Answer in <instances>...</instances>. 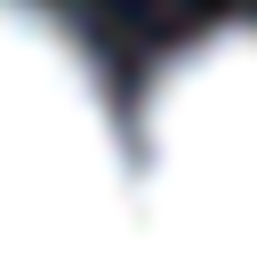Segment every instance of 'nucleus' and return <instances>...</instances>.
<instances>
[{
	"label": "nucleus",
	"instance_id": "obj_1",
	"mask_svg": "<svg viewBox=\"0 0 257 257\" xmlns=\"http://www.w3.org/2000/svg\"><path fill=\"white\" fill-rule=\"evenodd\" d=\"M0 257H137L120 112L40 0H0Z\"/></svg>",
	"mask_w": 257,
	"mask_h": 257
},
{
	"label": "nucleus",
	"instance_id": "obj_2",
	"mask_svg": "<svg viewBox=\"0 0 257 257\" xmlns=\"http://www.w3.org/2000/svg\"><path fill=\"white\" fill-rule=\"evenodd\" d=\"M137 257H257V24L185 40L128 145Z\"/></svg>",
	"mask_w": 257,
	"mask_h": 257
}]
</instances>
